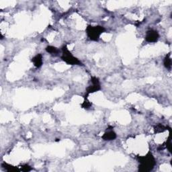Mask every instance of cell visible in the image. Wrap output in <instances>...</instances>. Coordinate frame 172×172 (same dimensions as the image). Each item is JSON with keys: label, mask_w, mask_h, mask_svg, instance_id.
Segmentation results:
<instances>
[{"label": "cell", "mask_w": 172, "mask_h": 172, "mask_svg": "<svg viewBox=\"0 0 172 172\" xmlns=\"http://www.w3.org/2000/svg\"><path fill=\"white\" fill-rule=\"evenodd\" d=\"M1 39H4V36H3V35L1 34Z\"/></svg>", "instance_id": "15"}, {"label": "cell", "mask_w": 172, "mask_h": 172, "mask_svg": "<svg viewBox=\"0 0 172 172\" xmlns=\"http://www.w3.org/2000/svg\"><path fill=\"white\" fill-rule=\"evenodd\" d=\"M46 51L48 53L52 55H56L57 54H59V50L57 48H56L55 47H53V46H47V47L45 48Z\"/></svg>", "instance_id": "10"}, {"label": "cell", "mask_w": 172, "mask_h": 172, "mask_svg": "<svg viewBox=\"0 0 172 172\" xmlns=\"http://www.w3.org/2000/svg\"><path fill=\"white\" fill-rule=\"evenodd\" d=\"M116 137H117L116 133L114 130H113V127H112V126H109V127L107 128L106 131L105 132V133L103 134V136H102V138L104 141H110L116 139Z\"/></svg>", "instance_id": "6"}, {"label": "cell", "mask_w": 172, "mask_h": 172, "mask_svg": "<svg viewBox=\"0 0 172 172\" xmlns=\"http://www.w3.org/2000/svg\"><path fill=\"white\" fill-rule=\"evenodd\" d=\"M31 170H32V168L30 165H27V164H24V165H22L20 168V171H22L28 172V171H30Z\"/></svg>", "instance_id": "13"}, {"label": "cell", "mask_w": 172, "mask_h": 172, "mask_svg": "<svg viewBox=\"0 0 172 172\" xmlns=\"http://www.w3.org/2000/svg\"><path fill=\"white\" fill-rule=\"evenodd\" d=\"M90 82L91 84L86 88V93H87V95L97 92V91L101 90L100 83H99V80L98 77L95 76L91 77Z\"/></svg>", "instance_id": "4"}, {"label": "cell", "mask_w": 172, "mask_h": 172, "mask_svg": "<svg viewBox=\"0 0 172 172\" xmlns=\"http://www.w3.org/2000/svg\"><path fill=\"white\" fill-rule=\"evenodd\" d=\"M32 62L33 63L34 65L36 68H40L42 65L43 63V56L42 54H37L32 59Z\"/></svg>", "instance_id": "7"}, {"label": "cell", "mask_w": 172, "mask_h": 172, "mask_svg": "<svg viewBox=\"0 0 172 172\" xmlns=\"http://www.w3.org/2000/svg\"><path fill=\"white\" fill-rule=\"evenodd\" d=\"M106 29L102 26L88 25L86 28L87 37L92 41H98L101 35L105 32Z\"/></svg>", "instance_id": "3"}, {"label": "cell", "mask_w": 172, "mask_h": 172, "mask_svg": "<svg viewBox=\"0 0 172 172\" xmlns=\"http://www.w3.org/2000/svg\"><path fill=\"white\" fill-rule=\"evenodd\" d=\"M163 64L166 69H168L169 70H170L171 69L172 62H171V58L170 53H169L168 55H167L165 56V57L164 58Z\"/></svg>", "instance_id": "9"}, {"label": "cell", "mask_w": 172, "mask_h": 172, "mask_svg": "<svg viewBox=\"0 0 172 172\" xmlns=\"http://www.w3.org/2000/svg\"><path fill=\"white\" fill-rule=\"evenodd\" d=\"M81 106H82V108L88 110V109H90L91 106H92V104H91V102H90V101L88 100L87 98H86V97H85L84 102H83Z\"/></svg>", "instance_id": "12"}, {"label": "cell", "mask_w": 172, "mask_h": 172, "mask_svg": "<svg viewBox=\"0 0 172 172\" xmlns=\"http://www.w3.org/2000/svg\"><path fill=\"white\" fill-rule=\"evenodd\" d=\"M62 55L61 58L64 62L70 65H83L82 62L79 59L75 57L73 54L69 50L67 45H63L61 48Z\"/></svg>", "instance_id": "2"}, {"label": "cell", "mask_w": 172, "mask_h": 172, "mask_svg": "<svg viewBox=\"0 0 172 172\" xmlns=\"http://www.w3.org/2000/svg\"><path fill=\"white\" fill-rule=\"evenodd\" d=\"M165 147L168 149V150H169V152L171 151V141L170 136H169L168 139L167 140V141L165 142Z\"/></svg>", "instance_id": "14"}, {"label": "cell", "mask_w": 172, "mask_h": 172, "mask_svg": "<svg viewBox=\"0 0 172 172\" xmlns=\"http://www.w3.org/2000/svg\"><path fill=\"white\" fill-rule=\"evenodd\" d=\"M159 38V32L157 30L151 29L147 32L146 36H145V40L147 42L154 43L157 41Z\"/></svg>", "instance_id": "5"}, {"label": "cell", "mask_w": 172, "mask_h": 172, "mask_svg": "<svg viewBox=\"0 0 172 172\" xmlns=\"http://www.w3.org/2000/svg\"><path fill=\"white\" fill-rule=\"evenodd\" d=\"M139 171L140 172H149L153 170L156 165V160L153 153L149 151L144 156H138Z\"/></svg>", "instance_id": "1"}, {"label": "cell", "mask_w": 172, "mask_h": 172, "mask_svg": "<svg viewBox=\"0 0 172 172\" xmlns=\"http://www.w3.org/2000/svg\"><path fill=\"white\" fill-rule=\"evenodd\" d=\"M168 126H165L161 124H158L154 126V131L155 133H161L168 130Z\"/></svg>", "instance_id": "11"}, {"label": "cell", "mask_w": 172, "mask_h": 172, "mask_svg": "<svg viewBox=\"0 0 172 172\" xmlns=\"http://www.w3.org/2000/svg\"><path fill=\"white\" fill-rule=\"evenodd\" d=\"M1 167L5 170L9 172H16L20 171V169L17 168V167H14L10 164H8L5 162L1 163Z\"/></svg>", "instance_id": "8"}]
</instances>
